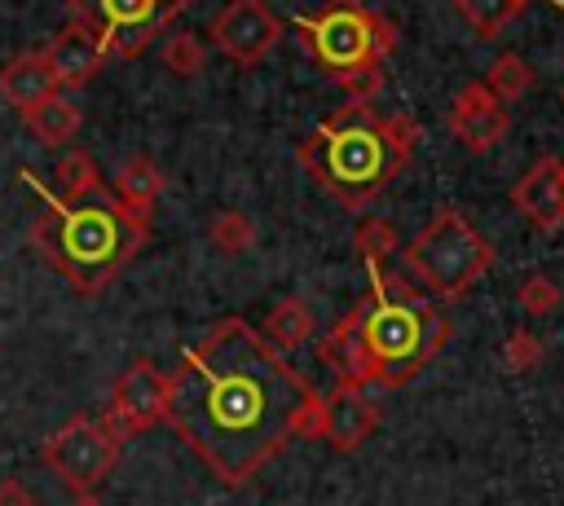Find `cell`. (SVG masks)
I'll list each match as a JSON object with an SVG mask.
<instances>
[{"label":"cell","mask_w":564,"mask_h":506,"mask_svg":"<svg viewBox=\"0 0 564 506\" xmlns=\"http://www.w3.org/2000/svg\"><path fill=\"white\" fill-rule=\"evenodd\" d=\"M317 414L322 392L247 317H220L167 374V427L225 488L313 436Z\"/></svg>","instance_id":"6da1fadb"},{"label":"cell","mask_w":564,"mask_h":506,"mask_svg":"<svg viewBox=\"0 0 564 506\" xmlns=\"http://www.w3.org/2000/svg\"><path fill=\"white\" fill-rule=\"evenodd\" d=\"M366 268L370 290L330 326V334L322 339V361L339 374V383L357 392H392L441 356V348L449 343V317L383 264Z\"/></svg>","instance_id":"7a4b0ae2"},{"label":"cell","mask_w":564,"mask_h":506,"mask_svg":"<svg viewBox=\"0 0 564 506\" xmlns=\"http://www.w3.org/2000/svg\"><path fill=\"white\" fill-rule=\"evenodd\" d=\"M22 185H31L44 198V211L26 229L31 251H40L48 268L62 282H70V290H79L84 299L101 295L150 242V216L119 202L115 189L106 185L84 198L48 194L31 172H22Z\"/></svg>","instance_id":"3957f363"},{"label":"cell","mask_w":564,"mask_h":506,"mask_svg":"<svg viewBox=\"0 0 564 506\" xmlns=\"http://www.w3.org/2000/svg\"><path fill=\"white\" fill-rule=\"evenodd\" d=\"M419 136L423 128L405 110L379 114L375 106L344 101L295 145V158L344 211H366L410 167Z\"/></svg>","instance_id":"277c9868"},{"label":"cell","mask_w":564,"mask_h":506,"mask_svg":"<svg viewBox=\"0 0 564 506\" xmlns=\"http://www.w3.org/2000/svg\"><path fill=\"white\" fill-rule=\"evenodd\" d=\"M295 40L304 57L339 84L361 70H383L397 53V22L361 0H326L317 13L295 18Z\"/></svg>","instance_id":"5b68a950"},{"label":"cell","mask_w":564,"mask_h":506,"mask_svg":"<svg viewBox=\"0 0 564 506\" xmlns=\"http://www.w3.org/2000/svg\"><path fill=\"white\" fill-rule=\"evenodd\" d=\"M405 268L436 299H463L494 268V242L458 207H441L405 242Z\"/></svg>","instance_id":"8992f818"},{"label":"cell","mask_w":564,"mask_h":506,"mask_svg":"<svg viewBox=\"0 0 564 506\" xmlns=\"http://www.w3.org/2000/svg\"><path fill=\"white\" fill-rule=\"evenodd\" d=\"M75 22H84L106 62L141 57L194 0H62Z\"/></svg>","instance_id":"52a82bcc"},{"label":"cell","mask_w":564,"mask_h":506,"mask_svg":"<svg viewBox=\"0 0 564 506\" xmlns=\"http://www.w3.org/2000/svg\"><path fill=\"white\" fill-rule=\"evenodd\" d=\"M119 449H123V444L106 431L101 418L79 414V418L62 422V427L44 440L40 458H44V466L57 475V484H62L66 493L93 497V488L106 484V475L119 466Z\"/></svg>","instance_id":"ba28073f"},{"label":"cell","mask_w":564,"mask_h":506,"mask_svg":"<svg viewBox=\"0 0 564 506\" xmlns=\"http://www.w3.org/2000/svg\"><path fill=\"white\" fill-rule=\"evenodd\" d=\"M101 422H106V431L119 444L132 440V436H141V431H150V427H159V422H167V374L154 361H145V356L132 361L115 378L110 405H106Z\"/></svg>","instance_id":"9c48e42d"},{"label":"cell","mask_w":564,"mask_h":506,"mask_svg":"<svg viewBox=\"0 0 564 506\" xmlns=\"http://www.w3.org/2000/svg\"><path fill=\"white\" fill-rule=\"evenodd\" d=\"M282 40V18L269 9V0H229L212 18V44L234 66H260L269 48Z\"/></svg>","instance_id":"30bf717a"},{"label":"cell","mask_w":564,"mask_h":506,"mask_svg":"<svg viewBox=\"0 0 564 506\" xmlns=\"http://www.w3.org/2000/svg\"><path fill=\"white\" fill-rule=\"evenodd\" d=\"M507 128H511V114L485 88V79H471V84H463L454 92V101H449V132H454L458 145H467L471 154H485V150H494L507 136Z\"/></svg>","instance_id":"8fae6325"},{"label":"cell","mask_w":564,"mask_h":506,"mask_svg":"<svg viewBox=\"0 0 564 506\" xmlns=\"http://www.w3.org/2000/svg\"><path fill=\"white\" fill-rule=\"evenodd\" d=\"M375 427H379L375 400L366 392L348 387V383H335V392L322 396V414H317V431L313 436H322L339 453H352V449H361L370 440Z\"/></svg>","instance_id":"7c38bea8"},{"label":"cell","mask_w":564,"mask_h":506,"mask_svg":"<svg viewBox=\"0 0 564 506\" xmlns=\"http://www.w3.org/2000/svg\"><path fill=\"white\" fill-rule=\"evenodd\" d=\"M511 207L542 233H555L564 224V158H538L516 185H511Z\"/></svg>","instance_id":"4fadbf2b"},{"label":"cell","mask_w":564,"mask_h":506,"mask_svg":"<svg viewBox=\"0 0 564 506\" xmlns=\"http://www.w3.org/2000/svg\"><path fill=\"white\" fill-rule=\"evenodd\" d=\"M44 57H48V70L57 75V88H84L106 66V53H101L97 35L75 18L44 44Z\"/></svg>","instance_id":"5bb4252c"},{"label":"cell","mask_w":564,"mask_h":506,"mask_svg":"<svg viewBox=\"0 0 564 506\" xmlns=\"http://www.w3.org/2000/svg\"><path fill=\"white\" fill-rule=\"evenodd\" d=\"M57 92H62V88H57V75L48 70L44 48H26V53H18V57H9V62L0 66V97H4L18 114L44 106V101L57 97Z\"/></svg>","instance_id":"9a60e30c"},{"label":"cell","mask_w":564,"mask_h":506,"mask_svg":"<svg viewBox=\"0 0 564 506\" xmlns=\"http://www.w3.org/2000/svg\"><path fill=\"white\" fill-rule=\"evenodd\" d=\"M22 123H26V132L40 141V145H48V150H62V145H70V136L79 132V123H84V114H79V106L70 101V97H48L44 106H35V110H26L22 114Z\"/></svg>","instance_id":"2e32d148"},{"label":"cell","mask_w":564,"mask_h":506,"mask_svg":"<svg viewBox=\"0 0 564 506\" xmlns=\"http://www.w3.org/2000/svg\"><path fill=\"white\" fill-rule=\"evenodd\" d=\"M163 167L150 158V154H132L123 167H119V176H115V198L119 202H128L132 211H141V216H150L154 211V202H159V194H163Z\"/></svg>","instance_id":"e0dca14e"},{"label":"cell","mask_w":564,"mask_h":506,"mask_svg":"<svg viewBox=\"0 0 564 506\" xmlns=\"http://www.w3.org/2000/svg\"><path fill=\"white\" fill-rule=\"evenodd\" d=\"M260 334H264L278 352H295V348H304V339L313 334V312H308V304H304L300 295L278 299V304L269 308Z\"/></svg>","instance_id":"ac0fdd59"},{"label":"cell","mask_w":564,"mask_h":506,"mask_svg":"<svg viewBox=\"0 0 564 506\" xmlns=\"http://www.w3.org/2000/svg\"><path fill=\"white\" fill-rule=\"evenodd\" d=\"M529 0H454L458 18L471 26L476 40H498L520 13H524Z\"/></svg>","instance_id":"d6986e66"},{"label":"cell","mask_w":564,"mask_h":506,"mask_svg":"<svg viewBox=\"0 0 564 506\" xmlns=\"http://www.w3.org/2000/svg\"><path fill=\"white\" fill-rule=\"evenodd\" d=\"M485 88H489L502 106H511V101H520V97L533 88V66H529L520 53H498L494 66H489V75H485Z\"/></svg>","instance_id":"ffe728a7"},{"label":"cell","mask_w":564,"mask_h":506,"mask_svg":"<svg viewBox=\"0 0 564 506\" xmlns=\"http://www.w3.org/2000/svg\"><path fill=\"white\" fill-rule=\"evenodd\" d=\"M207 242L220 251V255H242L256 246V220L247 211H216L207 220Z\"/></svg>","instance_id":"44dd1931"},{"label":"cell","mask_w":564,"mask_h":506,"mask_svg":"<svg viewBox=\"0 0 564 506\" xmlns=\"http://www.w3.org/2000/svg\"><path fill=\"white\" fill-rule=\"evenodd\" d=\"M53 172H57V194L62 198H84V194L101 189V172H97V158L88 150H66Z\"/></svg>","instance_id":"7402d4cb"},{"label":"cell","mask_w":564,"mask_h":506,"mask_svg":"<svg viewBox=\"0 0 564 506\" xmlns=\"http://www.w3.org/2000/svg\"><path fill=\"white\" fill-rule=\"evenodd\" d=\"M352 242H357V255H361L366 264H383V260H388V255L401 246L397 224H392V220H383V216H366V220L357 224Z\"/></svg>","instance_id":"603a6c76"},{"label":"cell","mask_w":564,"mask_h":506,"mask_svg":"<svg viewBox=\"0 0 564 506\" xmlns=\"http://www.w3.org/2000/svg\"><path fill=\"white\" fill-rule=\"evenodd\" d=\"M546 361V343L533 334V330H511L507 339H502V365L507 370H516V374H529V370H538Z\"/></svg>","instance_id":"cb8c5ba5"},{"label":"cell","mask_w":564,"mask_h":506,"mask_svg":"<svg viewBox=\"0 0 564 506\" xmlns=\"http://www.w3.org/2000/svg\"><path fill=\"white\" fill-rule=\"evenodd\" d=\"M163 66H167L172 75H181V79H194V75L203 70V44H198L189 31H172V35L163 40Z\"/></svg>","instance_id":"d4e9b609"},{"label":"cell","mask_w":564,"mask_h":506,"mask_svg":"<svg viewBox=\"0 0 564 506\" xmlns=\"http://www.w3.org/2000/svg\"><path fill=\"white\" fill-rule=\"evenodd\" d=\"M560 286H555V277H546V273H529L524 282H520V290H516V304L529 312V317H546V312H555L560 308Z\"/></svg>","instance_id":"484cf974"},{"label":"cell","mask_w":564,"mask_h":506,"mask_svg":"<svg viewBox=\"0 0 564 506\" xmlns=\"http://www.w3.org/2000/svg\"><path fill=\"white\" fill-rule=\"evenodd\" d=\"M339 88L348 92V101H352V106H370V101L379 97V88H383V70H361V75H348V79H339Z\"/></svg>","instance_id":"4316f807"},{"label":"cell","mask_w":564,"mask_h":506,"mask_svg":"<svg viewBox=\"0 0 564 506\" xmlns=\"http://www.w3.org/2000/svg\"><path fill=\"white\" fill-rule=\"evenodd\" d=\"M0 506H31V493L22 480H0Z\"/></svg>","instance_id":"83f0119b"},{"label":"cell","mask_w":564,"mask_h":506,"mask_svg":"<svg viewBox=\"0 0 564 506\" xmlns=\"http://www.w3.org/2000/svg\"><path fill=\"white\" fill-rule=\"evenodd\" d=\"M70 506H101V502H97V497H75Z\"/></svg>","instance_id":"f1b7e54d"},{"label":"cell","mask_w":564,"mask_h":506,"mask_svg":"<svg viewBox=\"0 0 564 506\" xmlns=\"http://www.w3.org/2000/svg\"><path fill=\"white\" fill-rule=\"evenodd\" d=\"M551 4H555V9H560V13H564V0H551Z\"/></svg>","instance_id":"f546056e"}]
</instances>
